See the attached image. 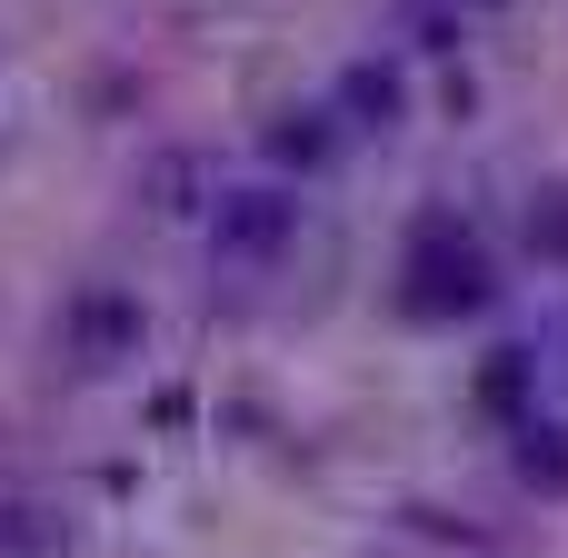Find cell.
I'll use <instances>...</instances> for the list:
<instances>
[{"label": "cell", "mask_w": 568, "mask_h": 558, "mask_svg": "<svg viewBox=\"0 0 568 558\" xmlns=\"http://www.w3.org/2000/svg\"><path fill=\"white\" fill-rule=\"evenodd\" d=\"M489 290H499V270H489L479 230L449 220V210H429V220L409 230V250H399V310L429 319V329H449V319L489 310Z\"/></svg>", "instance_id": "1"}, {"label": "cell", "mask_w": 568, "mask_h": 558, "mask_svg": "<svg viewBox=\"0 0 568 558\" xmlns=\"http://www.w3.org/2000/svg\"><path fill=\"white\" fill-rule=\"evenodd\" d=\"M290 240H300V190H280V180H240V190H220V210H210V250H220L230 270H280Z\"/></svg>", "instance_id": "2"}, {"label": "cell", "mask_w": 568, "mask_h": 558, "mask_svg": "<svg viewBox=\"0 0 568 558\" xmlns=\"http://www.w3.org/2000/svg\"><path fill=\"white\" fill-rule=\"evenodd\" d=\"M60 329H70V359H80V369L140 359V300H130V290H80V300L60 310Z\"/></svg>", "instance_id": "3"}, {"label": "cell", "mask_w": 568, "mask_h": 558, "mask_svg": "<svg viewBox=\"0 0 568 558\" xmlns=\"http://www.w3.org/2000/svg\"><path fill=\"white\" fill-rule=\"evenodd\" d=\"M339 110H349V130H399V120H409V80H399V60H349Z\"/></svg>", "instance_id": "4"}, {"label": "cell", "mask_w": 568, "mask_h": 558, "mask_svg": "<svg viewBox=\"0 0 568 558\" xmlns=\"http://www.w3.org/2000/svg\"><path fill=\"white\" fill-rule=\"evenodd\" d=\"M329 140H339V130H329V110H290V120L270 130V160H280V170H320V160H329Z\"/></svg>", "instance_id": "5"}, {"label": "cell", "mask_w": 568, "mask_h": 558, "mask_svg": "<svg viewBox=\"0 0 568 558\" xmlns=\"http://www.w3.org/2000/svg\"><path fill=\"white\" fill-rule=\"evenodd\" d=\"M519 479H529V489H568V429L519 419Z\"/></svg>", "instance_id": "6"}, {"label": "cell", "mask_w": 568, "mask_h": 558, "mask_svg": "<svg viewBox=\"0 0 568 558\" xmlns=\"http://www.w3.org/2000/svg\"><path fill=\"white\" fill-rule=\"evenodd\" d=\"M519 399H529V349H499V359L479 369V409H499V419H519Z\"/></svg>", "instance_id": "7"}, {"label": "cell", "mask_w": 568, "mask_h": 558, "mask_svg": "<svg viewBox=\"0 0 568 558\" xmlns=\"http://www.w3.org/2000/svg\"><path fill=\"white\" fill-rule=\"evenodd\" d=\"M529 250L539 260H568V190H539L529 200Z\"/></svg>", "instance_id": "8"}]
</instances>
